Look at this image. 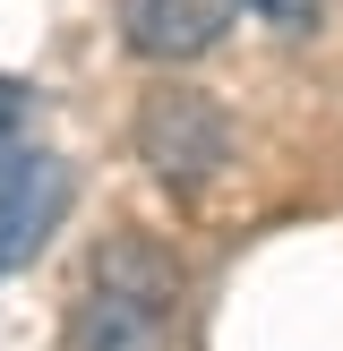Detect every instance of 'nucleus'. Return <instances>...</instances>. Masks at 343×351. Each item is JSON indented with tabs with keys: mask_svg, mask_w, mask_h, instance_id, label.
Here are the masks:
<instances>
[{
	"mask_svg": "<svg viewBox=\"0 0 343 351\" xmlns=\"http://www.w3.org/2000/svg\"><path fill=\"white\" fill-rule=\"evenodd\" d=\"M17 120H26V86H9V77H0V154H9V146H26V137H17Z\"/></svg>",
	"mask_w": 343,
	"mask_h": 351,
	"instance_id": "423d86ee",
	"label": "nucleus"
},
{
	"mask_svg": "<svg viewBox=\"0 0 343 351\" xmlns=\"http://www.w3.org/2000/svg\"><path fill=\"white\" fill-rule=\"evenodd\" d=\"M249 0H120V34L137 60H198L240 26Z\"/></svg>",
	"mask_w": 343,
	"mask_h": 351,
	"instance_id": "7ed1b4c3",
	"label": "nucleus"
},
{
	"mask_svg": "<svg viewBox=\"0 0 343 351\" xmlns=\"http://www.w3.org/2000/svg\"><path fill=\"white\" fill-rule=\"evenodd\" d=\"M137 146L163 180H198V171L223 163V112L206 95H154L146 120H137Z\"/></svg>",
	"mask_w": 343,
	"mask_h": 351,
	"instance_id": "20e7f679",
	"label": "nucleus"
},
{
	"mask_svg": "<svg viewBox=\"0 0 343 351\" xmlns=\"http://www.w3.org/2000/svg\"><path fill=\"white\" fill-rule=\"evenodd\" d=\"M180 300V274L154 240H112L86 274V308H78V351H154Z\"/></svg>",
	"mask_w": 343,
	"mask_h": 351,
	"instance_id": "f257e3e1",
	"label": "nucleus"
},
{
	"mask_svg": "<svg viewBox=\"0 0 343 351\" xmlns=\"http://www.w3.org/2000/svg\"><path fill=\"white\" fill-rule=\"evenodd\" d=\"M69 197H78V180H69L60 154H43V146H9L0 154V274H17L60 232Z\"/></svg>",
	"mask_w": 343,
	"mask_h": 351,
	"instance_id": "f03ea898",
	"label": "nucleus"
},
{
	"mask_svg": "<svg viewBox=\"0 0 343 351\" xmlns=\"http://www.w3.org/2000/svg\"><path fill=\"white\" fill-rule=\"evenodd\" d=\"M249 9H257V17H274L283 34H309V26H318V9H326V0H249Z\"/></svg>",
	"mask_w": 343,
	"mask_h": 351,
	"instance_id": "39448f33",
	"label": "nucleus"
}]
</instances>
